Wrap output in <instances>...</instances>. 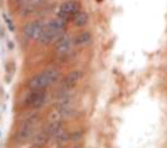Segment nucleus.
Here are the masks:
<instances>
[{"instance_id":"20","label":"nucleus","mask_w":167,"mask_h":148,"mask_svg":"<svg viewBox=\"0 0 167 148\" xmlns=\"http://www.w3.org/2000/svg\"><path fill=\"white\" fill-rule=\"evenodd\" d=\"M31 148H37V147H31Z\"/></svg>"},{"instance_id":"11","label":"nucleus","mask_w":167,"mask_h":148,"mask_svg":"<svg viewBox=\"0 0 167 148\" xmlns=\"http://www.w3.org/2000/svg\"><path fill=\"white\" fill-rule=\"evenodd\" d=\"M90 42H92V34H90V31L84 30V31H81V33L74 38L73 44H74V46H86Z\"/></svg>"},{"instance_id":"4","label":"nucleus","mask_w":167,"mask_h":148,"mask_svg":"<svg viewBox=\"0 0 167 148\" xmlns=\"http://www.w3.org/2000/svg\"><path fill=\"white\" fill-rule=\"evenodd\" d=\"M49 99V94L47 90H30L25 96L23 106L29 109H40L47 104Z\"/></svg>"},{"instance_id":"15","label":"nucleus","mask_w":167,"mask_h":148,"mask_svg":"<svg viewBox=\"0 0 167 148\" xmlns=\"http://www.w3.org/2000/svg\"><path fill=\"white\" fill-rule=\"evenodd\" d=\"M63 119L64 118L62 117V114L57 111L55 108H53L48 114V122H55V123H59V122H62Z\"/></svg>"},{"instance_id":"10","label":"nucleus","mask_w":167,"mask_h":148,"mask_svg":"<svg viewBox=\"0 0 167 148\" xmlns=\"http://www.w3.org/2000/svg\"><path fill=\"white\" fill-rule=\"evenodd\" d=\"M62 127H63L62 122H59V123H55V122H47V123L42 127L40 131H42L45 136H48L49 138H53L57 134V132L61 129Z\"/></svg>"},{"instance_id":"6","label":"nucleus","mask_w":167,"mask_h":148,"mask_svg":"<svg viewBox=\"0 0 167 148\" xmlns=\"http://www.w3.org/2000/svg\"><path fill=\"white\" fill-rule=\"evenodd\" d=\"M44 27L42 20H34L30 23L25 24L23 27V34L24 37H27L28 39H33V40H39L40 37L43 34Z\"/></svg>"},{"instance_id":"9","label":"nucleus","mask_w":167,"mask_h":148,"mask_svg":"<svg viewBox=\"0 0 167 148\" xmlns=\"http://www.w3.org/2000/svg\"><path fill=\"white\" fill-rule=\"evenodd\" d=\"M49 0H29L24 6L20 8L21 15H29L35 13L37 10H39L40 8H43L44 5L48 3Z\"/></svg>"},{"instance_id":"8","label":"nucleus","mask_w":167,"mask_h":148,"mask_svg":"<svg viewBox=\"0 0 167 148\" xmlns=\"http://www.w3.org/2000/svg\"><path fill=\"white\" fill-rule=\"evenodd\" d=\"M73 46H74L73 39L68 34H63V35H61L57 39L54 52L58 56H65V55H68V53L71 52Z\"/></svg>"},{"instance_id":"19","label":"nucleus","mask_w":167,"mask_h":148,"mask_svg":"<svg viewBox=\"0 0 167 148\" xmlns=\"http://www.w3.org/2000/svg\"><path fill=\"white\" fill-rule=\"evenodd\" d=\"M72 148H83V147H82L81 144H74V146L72 147Z\"/></svg>"},{"instance_id":"2","label":"nucleus","mask_w":167,"mask_h":148,"mask_svg":"<svg viewBox=\"0 0 167 148\" xmlns=\"http://www.w3.org/2000/svg\"><path fill=\"white\" fill-rule=\"evenodd\" d=\"M65 27H67V21L63 20V19L55 17L49 21L48 24L44 27L43 34L40 37V39L38 40L40 44H50L54 40H57L61 35H63V31H64Z\"/></svg>"},{"instance_id":"1","label":"nucleus","mask_w":167,"mask_h":148,"mask_svg":"<svg viewBox=\"0 0 167 148\" xmlns=\"http://www.w3.org/2000/svg\"><path fill=\"white\" fill-rule=\"evenodd\" d=\"M59 73L58 69H47V70L40 72L39 74H35L31 77L28 82V88L29 90H45L48 87L53 86L57 83L59 79Z\"/></svg>"},{"instance_id":"14","label":"nucleus","mask_w":167,"mask_h":148,"mask_svg":"<svg viewBox=\"0 0 167 148\" xmlns=\"http://www.w3.org/2000/svg\"><path fill=\"white\" fill-rule=\"evenodd\" d=\"M53 138H54V141L58 144H65L67 142H69V132L65 129L64 125H63L61 129L57 132V134Z\"/></svg>"},{"instance_id":"3","label":"nucleus","mask_w":167,"mask_h":148,"mask_svg":"<svg viewBox=\"0 0 167 148\" xmlns=\"http://www.w3.org/2000/svg\"><path fill=\"white\" fill-rule=\"evenodd\" d=\"M39 122L38 114H30L19 124L18 129L14 133V139L17 143H25L31 139L37 132V124Z\"/></svg>"},{"instance_id":"17","label":"nucleus","mask_w":167,"mask_h":148,"mask_svg":"<svg viewBox=\"0 0 167 148\" xmlns=\"http://www.w3.org/2000/svg\"><path fill=\"white\" fill-rule=\"evenodd\" d=\"M29 1V0H14V3L15 4H17L19 8H21V6H24L25 4H27V3Z\"/></svg>"},{"instance_id":"13","label":"nucleus","mask_w":167,"mask_h":148,"mask_svg":"<svg viewBox=\"0 0 167 148\" xmlns=\"http://www.w3.org/2000/svg\"><path fill=\"white\" fill-rule=\"evenodd\" d=\"M88 14L86 11H83V10H79L77 13V14L73 17V23L75 27H78V28H82V27H84V25H87L88 23Z\"/></svg>"},{"instance_id":"12","label":"nucleus","mask_w":167,"mask_h":148,"mask_svg":"<svg viewBox=\"0 0 167 148\" xmlns=\"http://www.w3.org/2000/svg\"><path fill=\"white\" fill-rule=\"evenodd\" d=\"M50 138L48 136L43 133L42 131H37L34 133V136L31 137V142H33V147H37V148H43L44 146H47L49 142Z\"/></svg>"},{"instance_id":"16","label":"nucleus","mask_w":167,"mask_h":148,"mask_svg":"<svg viewBox=\"0 0 167 148\" xmlns=\"http://www.w3.org/2000/svg\"><path fill=\"white\" fill-rule=\"evenodd\" d=\"M83 131L82 129H77V131H73L69 133V141L72 142H79V141L83 138Z\"/></svg>"},{"instance_id":"5","label":"nucleus","mask_w":167,"mask_h":148,"mask_svg":"<svg viewBox=\"0 0 167 148\" xmlns=\"http://www.w3.org/2000/svg\"><path fill=\"white\" fill-rule=\"evenodd\" d=\"M81 10V5L77 0H67L59 6V10L57 17L68 21L71 18H73L78 11Z\"/></svg>"},{"instance_id":"18","label":"nucleus","mask_w":167,"mask_h":148,"mask_svg":"<svg viewBox=\"0 0 167 148\" xmlns=\"http://www.w3.org/2000/svg\"><path fill=\"white\" fill-rule=\"evenodd\" d=\"M5 20H6V24L9 25V29L13 31V30H14V27H13V24H11V20L9 18H6V17H5Z\"/></svg>"},{"instance_id":"7","label":"nucleus","mask_w":167,"mask_h":148,"mask_svg":"<svg viewBox=\"0 0 167 148\" xmlns=\"http://www.w3.org/2000/svg\"><path fill=\"white\" fill-rule=\"evenodd\" d=\"M83 77V72L79 69H74V70L69 72L64 78L61 80L59 83V89H68V90H73L74 87L78 84V82L82 79Z\"/></svg>"}]
</instances>
